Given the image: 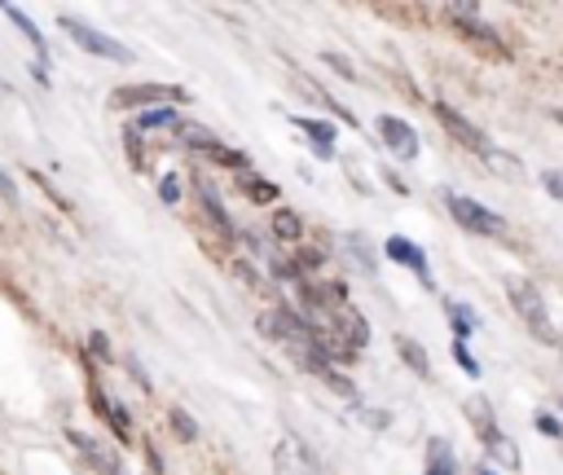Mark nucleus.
Here are the masks:
<instances>
[{"label": "nucleus", "mask_w": 563, "mask_h": 475, "mask_svg": "<svg viewBox=\"0 0 563 475\" xmlns=\"http://www.w3.org/2000/svg\"><path fill=\"white\" fill-rule=\"evenodd\" d=\"M453 361H457V365H462V369H466V374H479V365H475V361H471V352H466V343H462V339H457V343H453Z\"/></svg>", "instance_id": "a878e982"}, {"label": "nucleus", "mask_w": 563, "mask_h": 475, "mask_svg": "<svg viewBox=\"0 0 563 475\" xmlns=\"http://www.w3.org/2000/svg\"><path fill=\"white\" fill-rule=\"evenodd\" d=\"M295 123L308 132V141H312V150H317L321 158H334V145H330V141H334V128H330V123H321V119H295Z\"/></svg>", "instance_id": "9d476101"}, {"label": "nucleus", "mask_w": 563, "mask_h": 475, "mask_svg": "<svg viewBox=\"0 0 563 475\" xmlns=\"http://www.w3.org/2000/svg\"><path fill=\"white\" fill-rule=\"evenodd\" d=\"M387 255L396 259V264H409L413 273H418V281L422 286H431V268H427V255L409 242V238H387Z\"/></svg>", "instance_id": "6e6552de"}, {"label": "nucleus", "mask_w": 563, "mask_h": 475, "mask_svg": "<svg viewBox=\"0 0 563 475\" xmlns=\"http://www.w3.org/2000/svg\"><path fill=\"white\" fill-rule=\"evenodd\" d=\"M559 123H563V110H559Z\"/></svg>", "instance_id": "2f4dec72"}, {"label": "nucleus", "mask_w": 563, "mask_h": 475, "mask_svg": "<svg viewBox=\"0 0 563 475\" xmlns=\"http://www.w3.org/2000/svg\"><path fill=\"white\" fill-rule=\"evenodd\" d=\"M198 198H202L207 216L216 220V229H220V233H233V224H229V216H224V207H220V198H216V189H211L207 180H198Z\"/></svg>", "instance_id": "ddd939ff"}, {"label": "nucleus", "mask_w": 563, "mask_h": 475, "mask_svg": "<svg viewBox=\"0 0 563 475\" xmlns=\"http://www.w3.org/2000/svg\"><path fill=\"white\" fill-rule=\"evenodd\" d=\"M273 233H277L282 242H299V216H295V211H277V216H273Z\"/></svg>", "instance_id": "a211bd4d"}, {"label": "nucleus", "mask_w": 563, "mask_h": 475, "mask_svg": "<svg viewBox=\"0 0 563 475\" xmlns=\"http://www.w3.org/2000/svg\"><path fill=\"white\" fill-rule=\"evenodd\" d=\"M176 132H180V145H189V150H211L216 145V132L198 128V123H176Z\"/></svg>", "instance_id": "4468645a"}, {"label": "nucleus", "mask_w": 563, "mask_h": 475, "mask_svg": "<svg viewBox=\"0 0 563 475\" xmlns=\"http://www.w3.org/2000/svg\"><path fill=\"white\" fill-rule=\"evenodd\" d=\"M92 352H97V356H106V361H110V343H106V334H92Z\"/></svg>", "instance_id": "c85d7f7f"}, {"label": "nucleus", "mask_w": 563, "mask_h": 475, "mask_svg": "<svg viewBox=\"0 0 563 475\" xmlns=\"http://www.w3.org/2000/svg\"><path fill=\"white\" fill-rule=\"evenodd\" d=\"M466 413H471V427L479 431V440H488V435H497V427H493V409H488V400H484V396H475V400H466Z\"/></svg>", "instance_id": "f8f14e48"}, {"label": "nucleus", "mask_w": 563, "mask_h": 475, "mask_svg": "<svg viewBox=\"0 0 563 475\" xmlns=\"http://www.w3.org/2000/svg\"><path fill=\"white\" fill-rule=\"evenodd\" d=\"M4 13H9V18H13V22H18V26H22V35H26V40H31V44H35V53H44V40H40V31H35V26H31V22H26V13H22V9H18V4H4Z\"/></svg>", "instance_id": "6ab92c4d"}, {"label": "nucleus", "mask_w": 563, "mask_h": 475, "mask_svg": "<svg viewBox=\"0 0 563 475\" xmlns=\"http://www.w3.org/2000/svg\"><path fill=\"white\" fill-rule=\"evenodd\" d=\"M62 31L79 44V48H88V53H97V57H110V62H132V48L128 44H119V40H110V35H101V31H92V26H84V22H75V18H62Z\"/></svg>", "instance_id": "7ed1b4c3"}, {"label": "nucleus", "mask_w": 563, "mask_h": 475, "mask_svg": "<svg viewBox=\"0 0 563 475\" xmlns=\"http://www.w3.org/2000/svg\"><path fill=\"white\" fill-rule=\"evenodd\" d=\"M479 475H488V471H479Z\"/></svg>", "instance_id": "473e14b6"}, {"label": "nucleus", "mask_w": 563, "mask_h": 475, "mask_svg": "<svg viewBox=\"0 0 563 475\" xmlns=\"http://www.w3.org/2000/svg\"><path fill=\"white\" fill-rule=\"evenodd\" d=\"M444 202H449V216H453L462 229L479 233V238H506V233H510V229H506V220H501V216H493L488 207H479L475 198H462V194H444Z\"/></svg>", "instance_id": "f03ea898"}, {"label": "nucleus", "mask_w": 563, "mask_h": 475, "mask_svg": "<svg viewBox=\"0 0 563 475\" xmlns=\"http://www.w3.org/2000/svg\"><path fill=\"white\" fill-rule=\"evenodd\" d=\"M238 185H242V194H251L255 202H273V198H277V189H273L268 180H255L251 172H246V176H238Z\"/></svg>", "instance_id": "f3484780"}, {"label": "nucleus", "mask_w": 563, "mask_h": 475, "mask_svg": "<svg viewBox=\"0 0 563 475\" xmlns=\"http://www.w3.org/2000/svg\"><path fill=\"white\" fill-rule=\"evenodd\" d=\"M506 299H510V308L519 312V321H523L537 339L554 343V325H550V317H545V299H541V290H537L528 277H506Z\"/></svg>", "instance_id": "f257e3e1"}, {"label": "nucleus", "mask_w": 563, "mask_h": 475, "mask_svg": "<svg viewBox=\"0 0 563 475\" xmlns=\"http://www.w3.org/2000/svg\"><path fill=\"white\" fill-rule=\"evenodd\" d=\"M537 431H541V435H563V427H559V418H554V413H545V409L537 413Z\"/></svg>", "instance_id": "bb28decb"}, {"label": "nucleus", "mask_w": 563, "mask_h": 475, "mask_svg": "<svg viewBox=\"0 0 563 475\" xmlns=\"http://www.w3.org/2000/svg\"><path fill=\"white\" fill-rule=\"evenodd\" d=\"M427 475H457V466H453V449H449L440 435L427 444Z\"/></svg>", "instance_id": "9b49d317"}, {"label": "nucleus", "mask_w": 563, "mask_h": 475, "mask_svg": "<svg viewBox=\"0 0 563 475\" xmlns=\"http://www.w3.org/2000/svg\"><path fill=\"white\" fill-rule=\"evenodd\" d=\"M484 163H488V167H497V176H519V163H515L510 154H501V150H493V145H488V154H484Z\"/></svg>", "instance_id": "4be33fe9"}, {"label": "nucleus", "mask_w": 563, "mask_h": 475, "mask_svg": "<svg viewBox=\"0 0 563 475\" xmlns=\"http://www.w3.org/2000/svg\"><path fill=\"white\" fill-rule=\"evenodd\" d=\"M70 444H75V449H84V453H88V462H92V466H97L101 475H128V471H123V462H119V457H114L110 449H101L97 440H88V435L70 431Z\"/></svg>", "instance_id": "1a4fd4ad"}, {"label": "nucleus", "mask_w": 563, "mask_h": 475, "mask_svg": "<svg viewBox=\"0 0 563 475\" xmlns=\"http://www.w3.org/2000/svg\"><path fill=\"white\" fill-rule=\"evenodd\" d=\"M449 321H453V330H457V339L475 330V317H471V308H462V303H449Z\"/></svg>", "instance_id": "5701e85b"}, {"label": "nucleus", "mask_w": 563, "mask_h": 475, "mask_svg": "<svg viewBox=\"0 0 563 475\" xmlns=\"http://www.w3.org/2000/svg\"><path fill=\"white\" fill-rule=\"evenodd\" d=\"M484 449H488V453H493V457H497L501 466L519 471V449H515V444H510V440H506L501 431H497V435H488V440H484Z\"/></svg>", "instance_id": "dca6fc26"}, {"label": "nucleus", "mask_w": 563, "mask_h": 475, "mask_svg": "<svg viewBox=\"0 0 563 475\" xmlns=\"http://www.w3.org/2000/svg\"><path fill=\"white\" fill-rule=\"evenodd\" d=\"M396 352H400V361H405L413 374H431V365H427V352H422L413 339H405V334H400V339H396Z\"/></svg>", "instance_id": "2eb2a0df"}, {"label": "nucleus", "mask_w": 563, "mask_h": 475, "mask_svg": "<svg viewBox=\"0 0 563 475\" xmlns=\"http://www.w3.org/2000/svg\"><path fill=\"white\" fill-rule=\"evenodd\" d=\"M273 471L277 475H317V457L308 453V444L299 435H282L273 449Z\"/></svg>", "instance_id": "39448f33"}, {"label": "nucleus", "mask_w": 563, "mask_h": 475, "mask_svg": "<svg viewBox=\"0 0 563 475\" xmlns=\"http://www.w3.org/2000/svg\"><path fill=\"white\" fill-rule=\"evenodd\" d=\"M435 119H440V123H444V128L453 132V141H462V145H466V150H475L479 158L488 154V141H484V132H479L475 123H466V119H462V114H457L453 106H444V101H435Z\"/></svg>", "instance_id": "423d86ee"}, {"label": "nucleus", "mask_w": 563, "mask_h": 475, "mask_svg": "<svg viewBox=\"0 0 563 475\" xmlns=\"http://www.w3.org/2000/svg\"><path fill=\"white\" fill-rule=\"evenodd\" d=\"M325 62H330V66H334V70H339V75H352V66H347V62H343V57H325Z\"/></svg>", "instance_id": "c756f323"}, {"label": "nucleus", "mask_w": 563, "mask_h": 475, "mask_svg": "<svg viewBox=\"0 0 563 475\" xmlns=\"http://www.w3.org/2000/svg\"><path fill=\"white\" fill-rule=\"evenodd\" d=\"M158 198H163V202H176V198H180V180H176L172 172L158 180Z\"/></svg>", "instance_id": "393cba45"}, {"label": "nucleus", "mask_w": 563, "mask_h": 475, "mask_svg": "<svg viewBox=\"0 0 563 475\" xmlns=\"http://www.w3.org/2000/svg\"><path fill=\"white\" fill-rule=\"evenodd\" d=\"M150 101H189V92L172 88V84H123L110 92L114 110H132V106H150Z\"/></svg>", "instance_id": "20e7f679"}, {"label": "nucleus", "mask_w": 563, "mask_h": 475, "mask_svg": "<svg viewBox=\"0 0 563 475\" xmlns=\"http://www.w3.org/2000/svg\"><path fill=\"white\" fill-rule=\"evenodd\" d=\"M378 136H383V145H387L396 158H413V154H418V132H413L405 119H396V114H383V119H378Z\"/></svg>", "instance_id": "0eeeda50"}, {"label": "nucleus", "mask_w": 563, "mask_h": 475, "mask_svg": "<svg viewBox=\"0 0 563 475\" xmlns=\"http://www.w3.org/2000/svg\"><path fill=\"white\" fill-rule=\"evenodd\" d=\"M0 194H4V198H13V180H9L4 172H0Z\"/></svg>", "instance_id": "7c9ffc66"}, {"label": "nucleus", "mask_w": 563, "mask_h": 475, "mask_svg": "<svg viewBox=\"0 0 563 475\" xmlns=\"http://www.w3.org/2000/svg\"><path fill=\"white\" fill-rule=\"evenodd\" d=\"M172 431H176L185 444H189V440H198V427H194V418H189L185 409H172Z\"/></svg>", "instance_id": "b1692460"}, {"label": "nucleus", "mask_w": 563, "mask_h": 475, "mask_svg": "<svg viewBox=\"0 0 563 475\" xmlns=\"http://www.w3.org/2000/svg\"><path fill=\"white\" fill-rule=\"evenodd\" d=\"M541 180H545V189H550L554 198H563V172H545Z\"/></svg>", "instance_id": "cd10ccee"}, {"label": "nucleus", "mask_w": 563, "mask_h": 475, "mask_svg": "<svg viewBox=\"0 0 563 475\" xmlns=\"http://www.w3.org/2000/svg\"><path fill=\"white\" fill-rule=\"evenodd\" d=\"M207 154H211L216 163H224V167H246V172H251V163H246V154H238V150H229V145H220V141H216V145H211Z\"/></svg>", "instance_id": "412c9836"}, {"label": "nucleus", "mask_w": 563, "mask_h": 475, "mask_svg": "<svg viewBox=\"0 0 563 475\" xmlns=\"http://www.w3.org/2000/svg\"><path fill=\"white\" fill-rule=\"evenodd\" d=\"M176 123H180V119H176V110H172V106H163V110H150V114H141V128H172V132H176Z\"/></svg>", "instance_id": "aec40b11"}]
</instances>
